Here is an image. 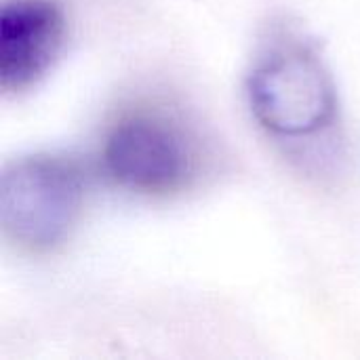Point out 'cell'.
Returning <instances> with one entry per match:
<instances>
[{"mask_svg": "<svg viewBox=\"0 0 360 360\" xmlns=\"http://www.w3.org/2000/svg\"><path fill=\"white\" fill-rule=\"evenodd\" d=\"M108 177L135 194L167 198L190 190L205 169L198 131L175 108L141 101L124 108L101 143Z\"/></svg>", "mask_w": 360, "mask_h": 360, "instance_id": "obj_1", "label": "cell"}, {"mask_svg": "<svg viewBox=\"0 0 360 360\" xmlns=\"http://www.w3.org/2000/svg\"><path fill=\"white\" fill-rule=\"evenodd\" d=\"M255 120L281 137H308L338 116V89L319 49L293 30H274L247 76Z\"/></svg>", "mask_w": 360, "mask_h": 360, "instance_id": "obj_2", "label": "cell"}, {"mask_svg": "<svg viewBox=\"0 0 360 360\" xmlns=\"http://www.w3.org/2000/svg\"><path fill=\"white\" fill-rule=\"evenodd\" d=\"M86 181L80 165L61 154H27L0 175V232L25 253L61 247L76 228Z\"/></svg>", "mask_w": 360, "mask_h": 360, "instance_id": "obj_3", "label": "cell"}, {"mask_svg": "<svg viewBox=\"0 0 360 360\" xmlns=\"http://www.w3.org/2000/svg\"><path fill=\"white\" fill-rule=\"evenodd\" d=\"M65 30L57 0H6L0 8V89L21 93L36 84L57 61Z\"/></svg>", "mask_w": 360, "mask_h": 360, "instance_id": "obj_4", "label": "cell"}]
</instances>
